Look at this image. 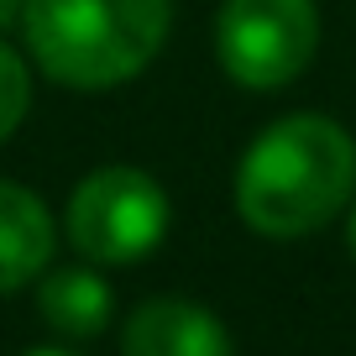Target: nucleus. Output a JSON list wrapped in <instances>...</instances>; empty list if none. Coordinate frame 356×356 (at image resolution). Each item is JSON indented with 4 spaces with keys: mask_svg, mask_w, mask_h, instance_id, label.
Here are the masks:
<instances>
[{
    "mask_svg": "<svg viewBox=\"0 0 356 356\" xmlns=\"http://www.w3.org/2000/svg\"><path fill=\"white\" fill-rule=\"evenodd\" d=\"M356 142L325 115H289L267 126L236 168V210L257 236H309L351 200Z\"/></svg>",
    "mask_w": 356,
    "mask_h": 356,
    "instance_id": "nucleus-1",
    "label": "nucleus"
},
{
    "mask_svg": "<svg viewBox=\"0 0 356 356\" xmlns=\"http://www.w3.org/2000/svg\"><path fill=\"white\" fill-rule=\"evenodd\" d=\"M173 0H26L22 32L37 68L74 89L136 79L168 42Z\"/></svg>",
    "mask_w": 356,
    "mask_h": 356,
    "instance_id": "nucleus-2",
    "label": "nucleus"
},
{
    "mask_svg": "<svg viewBox=\"0 0 356 356\" xmlns=\"http://www.w3.org/2000/svg\"><path fill=\"white\" fill-rule=\"evenodd\" d=\"M63 231L89 262H136L168 236V194L142 168H100L68 194Z\"/></svg>",
    "mask_w": 356,
    "mask_h": 356,
    "instance_id": "nucleus-3",
    "label": "nucleus"
},
{
    "mask_svg": "<svg viewBox=\"0 0 356 356\" xmlns=\"http://www.w3.org/2000/svg\"><path fill=\"white\" fill-rule=\"evenodd\" d=\"M320 47L314 0H225L215 22L220 68L246 89H283Z\"/></svg>",
    "mask_w": 356,
    "mask_h": 356,
    "instance_id": "nucleus-4",
    "label": "nucleus"
},
{
    "mask_svg": "<svg viewBox=\"0 0 356 356\" xmlns=\"http://www.w3.org/2000/svg\"><path fill=\"white\" fill-rule=\"evenodd\" d=\"M126 356H231V335L204 304L147 299L126 320Z\"/></svg>",
    "mask_w": 356,
    "mask_h": 356,
    "instance_id": "nucleus-5",
    "label": "nucleus"
},
{
    "mask_svg": "<svg viewBox=\"0 0 356 356\" xmlns=\"http://www.w3.org/2000/svg\"><path fill=\"white\" fill-rule=\"evenodd\" d=\"M53 215L22 184L0 178V293L32 283L53 257Z\"/></svg>",
    "mask_w": 356,
    "mask_h": 356,
    "instance_id": "nucleus-6",
    "label": "nucleus"
},
{
    "mask_svg": "<svg viewBox=\"0 0 356 356\" xmlns=\"http://www.w3.org/2000/svg\"><path fill=\"white\" fill-rule=\"evenodd\" d=\"M37 309L58 335L84 341V335H100L111 320V289L95 267H58L37 289Z\"/></svg>",
    "mask_w": 356,
    "mask_h": 356,
    "instance_id": "nucleus-7",
    "label": "nucleus"
},
{
    "mask_svg": "<svg viewBox=\"0 0 356 356\" xmlns=\"http://www.w3.org/2000/svg\"><path fill=\"white\" fill-rule=\"evenodd\" d=\"M26 105H32V74H26L22 53L0 42V142L22 126Z\"/></svg>",
    "mask_w": 356,
    "mask_h": 356,
    "instance_id": "nucleus-8",
    "label": "nucleus"
},
{
    "mask_svg": "<svg viewBox=\"0 0 356 356\" xmlns=\"http://www.w3.org/2000/svg\"><path fill=\"white\" fill-rule=\"evenodd\" d=\"M26 356H74V351H58V346H42V351H26Z\"/></svg>",
    "mask_w": 356,
    "mask_h": 356,
    "instance_id": "nucleus-9",
    "label": "nucleus"
},
{
    "mask_svg": "<svg viewBox=\"0 0 356 356\" xmlns=\"http://www.w3.org/2000/svg\"><path fill=\"white\" fill-rule=\"evenodd\" d=\"M351 252H356V210H351Z\"/></svg>",
    "mask_w": 356,
    "mask_h": 356,
    "instance_id": "nucleus-10",
    "label": "nucleus"
}]
</instances>
